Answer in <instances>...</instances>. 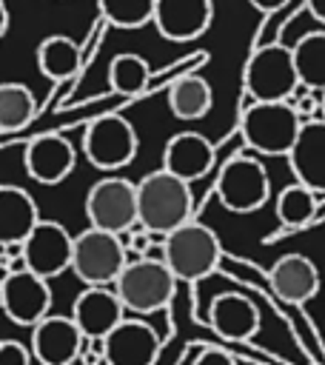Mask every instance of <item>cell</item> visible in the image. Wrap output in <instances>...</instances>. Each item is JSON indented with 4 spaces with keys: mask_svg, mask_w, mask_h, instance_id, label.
Listing matches in <instances>:
<instances>
[{
    "mask_svg": "<svg viewBox=\"0 0 325 365\" xmlns=\"http://www.w3.org/2000/svg\"><path fill=\"white\" fill-rule=\"evenodd\" d=\"M83 331L71 317H46L40 325L31 328V354L40 365H77L83 354Z\"/></svg>",
    "mask_w": 325,
    "mask_h": 365,
    "instance_id": "obj_12",
    "label": "cell"
},
{
    "mask_svg": "<svg viewBox=\"0 0 325 365\" xmlns=\"http://www.w3.org/2000/svg\"><path fill=\"white\" fill-rule=\"evenodd\" d=\"M294 63L302 88L325 94V29L305 31L294 46Z\"/></svg>",
    "mask_w": 325,
    "mask_h": 365,
    "instance_id": "obj_24",
    "label": "cell"
},
{
    "mask_svg": "<svg viewBox=\"0 0 325 365\" xmlns=\"http://www.w3.org/2000/svg\"><path fill=\"white\" fill-rule=\"evenodd\" d=\"M71 319L88 342H97L125 319V305L114 288H83L71 305Z\"/></svg>",
    "mask_w": 325,
    "mask_h": 365,
    "instance_id": "obj_14",
    "label": "cell"
},
{
    "mask_svg": "<svg viewBox=\"0 0 325 365\" xmlns=\"http://www.w3.org/2000/svg\"><path fill=\"white\" fill-rule=\"evenodd\" d=\"M214 20L211 0H157L154 29L171 43H188L208 31Z\"/></svg>",
    "mask_w": 325,
    "mask_h": 365,
    "instance_id": "obj_15",
    "label": "cell"
},
{
    "mask_svg": "<svg viewBox=\"0 0 325 365\" xmlns=\"http://www.w3.org/2000/svg\"><path fill=\"white\" fill-rule=\"evenodd\" d=\"M128 265V245L120 234L100 228H86L74 237L71 271L86 288H114L120 274Z\"/></svg>",
    "mask_w": 325,
    "mask_h": 365,
    "instance_id": "obj_4",
    "label": "cell"
},
{
    "mask_svg": "<svg viewBox=\"0 0 325 365\" xmlns=\"http://www.w3.org/2000/svg\"><path fill=\"white\" fill-rule=\"evenodd\" d=\"M34 94L23 83H3L0 86V128L3 134L20 131L34 120Z\"/></svg>",
    "mask_w": 325,
    "mask_h": 365,
    "instance_id": "obj_26",
    "label": "cell"
},
{
    "mask_svg": "<svg viewBox=\"0 0 325 365\" xmlns=\"http://www.w3.org/2000/svg\"><path fill=\"white\" fill-rule=\"evenodd\" d=\"M299 111L291 103H251L242 114V140L265 157H288L299 131Z\"/></svg>",
    "mask_w": 325,
    "mask_h": 365,
    "instance_id": "obj_6",
    "label": "cell"
},
{
    "mask_svg": "<svg viewBox=\"0 0 325 365\" xmlns=\"http://www.w3.org/2000/svg\"><path fill=\"white\" fill-rule=\"evenodd\" d=\"M160 257L180 282H200L217 271L222 259V242L205 222L191 220L162 237Z\"/></svg>",
    "mask_w": 325,
    "mask_h": 365,
    "instance_id": "obj_2",
    "label": "cell"
},
{
    "mask_svg": "<svg viewBox=\"0 0 325 365\" xmlns=\"http://www.w3.org/2000/svg\"><path fill=\"white\" fill-rule=\"evenodd\" d=\"M242 86L254 103H291L296 88L302 86L291 46H259L242 68Z\"/></svg>",
    "mask_w": 325,
    "mask_h": 365,
    "instance_id": "obj_3",
    "label": "cell"
},
{
    "mask_svg": "<svg viewBox=\"0 0 325 365\" xmlns=\"http://www.w3.org/2000/svg\"><path fill=\"white\" fill-rule=\"evenodd\" d=\"M151 80V66L145 57L134 51H120L108 63V86L117 94H140L148 88Z\"/></svg>",
    "mask_w": 325,
    "mask_h": 365,
    "instance_id": "obj_25",
    "label": "cell"
},
{
    "mask_svg": "<svg viewBox=\"0 0 325 365\" xmlns=\"http://www.w3.org/2000/svg\"><path fill=\"white\" fill-rule=\"evenodd\" d=\"M191 365H237V359L222 348H202Z\"/></svg>",
    "mask_w": 325,
    "mask_h": 365,
    "instance_id": "obj_30",
    "label": "cell"
},
{
    "mask_svg": "<svg viewBox=\"0 0 325 365\" xmlns=\"http://www.w3.org/2000/svg\"><path fill=\"white\" fill-rule=\"evenodd\" d=\"M208 325L217 336L228 342H245L259 331V308L248 297L237 291H225L211 299Z\"/></svg>",
    "mask_w": 325,
    "mask_h": 365,
    "instance_id": "obj_19",
    "label": "cell"
},
{
    "mask_svg": "<svg viewBox=\"0 0 325 365\" xmlns=\"http://www.w3.org/2000/svg\"><path fill=\"white\" fill-rule=\"evenodd\" d=\"M137 208H140V228L154 237H168L180 225L191 222V182L157 168L137 182Z\"/></svg>",
    "mask_w": 325,
    "mask_h": 365,
    "instance_id": "obj_1",
    "label": "cell"
},
{
    "mask_svg": "<svg viewBox=\"0 0 325 365\" xmlns=\"http://www.w3.org/2000/svg\"><path fill=\"white\" fill-rule=\"evenodd\" d=\"M0 305L3 314L23 328H34L40 325L51 308V288L48 279L31 274L29 268H11L6 271L3 282H0Z\"/></svg>",
    "mask_w": 325,
    "mask_h": 365,
    "instance_id": "obj_10",
    "label": "cell"
},
{
    "mask_svg": "<svg viewBox=\"0 0 325 365\" xmlns=\"http://www.w3.org/2000/svg\"><path fill=\"white\" fill-rule=\"evenodd\" d=\"M34 354L17 339H3L0 342V365H31Z\"/></svg>",
    "mask_w": 325,
    "mask_h": 365,
    "instance_id": "obj_29",
    "label": "cell"
},
{
    "mask_svg": "<svg viewBox=\"0 0 325 365\" xmlns=\"http://www.w3.org/2000/svg\"><path fill=\"white\" fill-rule=\"evenodd\" d=\"M0 14H3V26H0V31L6 34V31H9V9H6V3L0 6Z\"/></svg>",
    "mask_w": 325,
    "mask_h": 365,
    "instance_id": "obj_33",
    "label": "cell"
},
{
    "mask_svg": "<svg viewBox=\"0 0 325 365\" xmlns=\"http://www.w3.org/2000/svg\"><path fill=\"white\" fill-rule=\"evenodd\" d=\"M40 211L34 197L20 188V185H0V240L3 248H17L23 245L31 231L40 225Z\"/></svg>",
    "mask_w": 325,
    "mask_h": 365,
    "instance_id": "obj_21",
    "label": "cell"
},
{
    "mask_svg": "<svg viewBox=\"0 0 325 365\" xmlns=\"http://www.w3.org/2000/svg\"><path fill=\"white\" fill-rule=\"evenodd\" d=\"M254 9H259V11H277V9H282L288 0H248Z\"/></svg>",
    "mask_w": 325,
    "mask_h": 365,
    "instance_id": "obj_32",
    "label": "cell"
},
{
    "mask_svg": "<svg viewBox=\"0 0 325 365\" xmlns=\"http://www.w3.org/2000/svg\"><path fill=\"white\" fill-rule=\"evenodd\" d=\"M140 148L137 128L123 114H100L83 131V154L94 168L114 171L134 160Z\"/></svg>",
    "mask_w": 325,
    "mask_h": 365,
    "instance_id": "obj_9",
    "label": "cell"
},
{
    "mask_svg": "<svg viewBox=\"0 0 325 365\" xmlns=\"http://www.w3.org/2000/svg\"><path fill=\"white\" fill-rule=\"evenodd\" d=\"M268 282L279 299L302 305L319 294V268L305 254H282L271 265Z\"/></svg>",
    "mask_w": 325,
    "mask_h": 365,
    "instance_id": "obj_20",
    "label": "cell"
},
{
    "mask_svg": "<svg viewBox=\"0 0 325 365\" xmlns=\"http://www.w3.org/2000/svg\"><path fill=\"white\" fill-rule=\"evenodd\" d=\"M214 94L200 74H182L168 86V108L177 120H200L211 111Z\"/></svg>",
    "mask_w": 325,
    "mask_h": 365,
    "instance_id": "obj_22",
    "label": "cell"
},
{
    "mask_svg": "<svg viewBox=\"0 0 325 365\" xmlns=\"http://www.w3.org/2000/svg\"><path fill=\"white\" fill-rule=\"evenodd\" d=\"M103 342V359L108 365H154L162 351L160 334L143 319H123Z\"/></svg>",
    "mask_w": 325,
    "mask_h": 365,
    "instance_id": "obj_13",
    "label": "cell"
},
{
    "mask_svg": "<svg viewBox=\"0 0 325 365\" xmlns=\"http://www.w3.org/2000/svg\"><path fill=\"white\" fill-rule=\"evenodd\" d=\"M294 182L325 194V120H308L288 154Z\"/></svg>",
    "mask_w": 325,
    "mask_h": 365,
    "instance_id": "obj_18",
    "label": "cell"
},
{
    "mask_svg": "<svg viewBox=\"0 0 325 365\" xmlns=\"http://www.w3.org/2000/svg\"><path fill=\"white\" fill-rule=\"evenodd\" d=\"M80 63H83L80 46L66 34H48L37 46V66L54 83L74 77L80 71Z\"/></svg>",
    "mask_w": 325,
    "mask_h": 365,
    "instance_id": "obj_23",
    "label": "cell"
},
{
    "mask_svg": "<svg viewBox=\"0 0 325 365\" xmlns=\"http://www.w3.org/2000/svg\"><path fill=\"white\" fill-rule=\"evenodd\" d=\"M319 120H325V94H322V106H319Z\"/></svg>",
    "mask_w": 325,
    "mask_h": 365,
    "instance_id": "obj_34",
    "label": "cell"
},
{
    "mask_svg": "<svg viewBox=\"0 0 325 365\" xmlns=\"http://www.w3.org/2000/svg\"><path fill=\"white\" fill-rule=\"evenodd\" d=\"M316 214V194L299 182H291L277 197V217L285 228H305Z\"/></svg>",
    "mask_w": 325,
    "mask_h": 365,
    "instance_id": "obj_27",
    "label": "cell"
},
{
    "mask_svg": "<svg viewBox=\"0 0 325 365\" xmlns=\"http://www.w3.org/2000/svg\"><path fill=\"white\" fill-rule=\"evenodd\" d=\"M177 277L162 262V257H140L125 265L120 279L114 282V291L125 311L131 314H154L171 305L177 291Z\"/></svg>",
    "mask_w": 325,
    "mask_h": 365,
    "instance_id": "obj_5",
    "label": "cell"
},
{
    "mask_svg": "<svg viewBox=\"0 0 325 365\" xmlns=\"http://www.w3.org/2000/svg\"><path fill=\"white\" fill-rule=\"evenodd\" d=\"M217 163L214 143L200 131H180L162 148V168L185 182L205 177Z\"/></svg>",
    "mask_w": 325,
    "mask_h": 365,
    "instance_id": "obj_17",
    "label": "cell"
},
{
    "mask_svg": "<svg viewBox=\"0 0 325 365\" xmlns=\"http://www.w3.org/2000/svg\"><path fill=\"white\" fill-rule=\"evenodd\" d=\"M26 171L34 182L40 185H57L63 182L77 163L74 145L60 137V134H37L26 143V154H23Z\"/></svg>",
    "mask_w": 325,
    "mask_h": 365,
    "instance_id": "obj_16",
    "label": "cell"
},
{
    "mask_svg": "<svg viewBox=\"0 0 325 365\" xmlns=\"http://www.w3.org/2000/svg\"><path fill=\"white\" fill-rule=\"evenodd\" d=\"M305 3H308L311 17H314L316 23H322V26H325V0H305Z\"/></svg>",
    "mask_w": 325,
    "mask_h": 365,
    "instance_id": "obj_31",
    "label": "cell"
},
{
    "mask_svg": "<svg viewBox=\"0 0 325 365\" xmlns=\"http://www.w3.org/2000/svg\"><path fill=\"white\" fill-rule=\"evenodd\" d=\"M105 23L117 29H143L154 20L157 0H97Z\"/></svg>",
    "mask_w": 325,
    "mask_h": 365,
    "instance_id": "obj_28",
    "label": "cell"
},
{
    "mask_svg": "<svg viewBox=\"0 0 325 365\" xmlns=\"http://www.w3.org/2000/svg\"><path fill=\"white\" fill-rule=\"evenodd\" d=\"M20 257H23V268H29L31 274H37L43 279H51V277L63 274L66 268H71L74 237L66 231L63 222L40 220V225L31 231V237L20 245Z\"/></svg>",
    "mask_w": 325,
    "mask_h": 365,
    "instance_id": "obj_11",
    "label": "cell"
},
{
    "mask_svg": "<svg viewBox=\"0 0 325 365\" xmlns=\"http://www.w3.org/2000/svg\"><path fill=\"white\" fill-rule=\"evenodd\" d=\"M86 220L88 228H100L120 237L140 228L137 182H128L125 177L97 180L86 194Z\"/></svg>",
    "mask_w": 325,
    "mask_h": 365,
    "instance_id": "obj_7",
    "label": "cell"
},
{
    "mask_svg": "<svg viewBox=\"0 0 325 365\" xmlns=\"http://www.w3.org/2000/svg\"><path fill=\"white\" fill-rule=\"evenodd\" d=\"M217 197L222 208L234 214H251L262 208L271 197V180L265 165L248 154L228 157L217 174Z\"/></svg>",
    "mask_w": 325,
    "mask_h": 365,
    "instance_id": "obj_8",
    "label": "cell"
}]
</instances>
